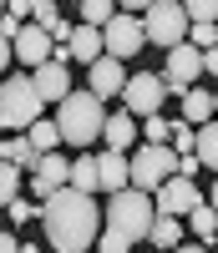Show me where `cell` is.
<instances>
[{
    "label": "cell",
    "mask_w": 218,
    "mask_h": 253,
    "mask_svg": "<svg viewBox=\"0 0 218 253\" xmlns=\"http://www.w3.org/2000/svg\"><path fill=\"white\" fill-rule=\"evenodd\" d=\"M41 223H46V243H51L56 253L97 248V238H102L97 193H86V187H76V182L56 187V193L46 198V213H41Z\"/></svg>",
    "instance_id": "obj_1"
},
{
    "label": "cell",
    "mask_w": 218,
    "mask_h": 253,
    "mask_svg": "<svg viewBox=\"0 0 218 253\" xmlns=\"http://www.w3.org/2000/svg\"><path fill=\"white\" fill-rule=\"evenodd\" d=\"M56 122H61V137L71 147H86V142H97L107 132V107H102V96L86 86V91H71L66 101H56Z\"/></svg>",
    "instance_id": "obj_2"
},
{
    "label": "cell",
    "mask_w": 218,
    "mask_h": 253,
    "mask_svg": "<svg viewBox=\"0 0 218 253\" xmlns=\"http://www.w3.org/2000/svg\"><path fill=\"white\" fill-rule=\"evenodd\" d=\"M107 223L122 228L127 238H152V223H158V198L147 187H122V193H107Z\"/></svg>",
    "instance_id": "obj_3"
},
{
    "label": "cell",
    "mask_w": 218,
    "mask_h": 253,
    "mask_svg": "<svg viewBox=\"0 0 218 253\" xmlns=\"http://www.w3.org/2000/svg\"><path fill=\"white\" fill-rule=\"evenodd\" d=\"M41 107H46V96H41L36 76H5V86H0V122L10 132H31Z\"/></svg>",
    "instance_id": "obj_4"
},
{
    "label": "cell",
    "mask_w": 218,
    "mask_h": 253,
    "mask_svg": "<svg viewBox=\"0 0 218 253\" xmlns=\"http://www.w3.org/2000/svg\"><path fill=\"white\" fill-rule=\"evenodd\" d=\"M142 20H147V46H163V51L183 46V36L193 31V15L183 0H152L142 10Z\"/></svg>",
    "instance_id": "obj_5"
},
{
    "label": "cell",
    "mask_w": 218,
    "mask_h": 253,
    "mask_svg": "<svg viewBox=\"0 0 218 253\" xmlns=\"http://www.w3.org/2000/svg\"><path fill=\"white\" fill-rule=\"evenodd\" d=\"M172 172H183V157H178V147H172V142H142V147H137V157H132V182H137V187L158 193Z\"/></svg>",
    "instance_id": "obj_6"
},
{
    "label": "cell",
    "mask_w": 218,
    "mask_h": 253,
    "mask_svg": "<svg viewBox=\"0 0 218 253\" xmlns=\"http://www.w3.org/2000/svg\"><path fill=\"white\" fill-rule=\"evenodd\" d=\"M122 101H127V112H132V117H152V112L167 101V76H163V71H137V76H127Z\"/></svg>",
    "instance_id": "obj_7"
},
{
    "label": "cell",
    "mask_w": 218,
    "mask_h": 253,
    "mask_svg": "<svg viewBox=\"0 0 218 253\" xmlns=\"http://www.w3.org/2000/svg\"><path fill=\"white\" fill-rule=\"evenodd\" d=\"M107 51H112V56H137L142 46H147V20H137V10H117L112 20H107Z\"/></svg>",
    "instance_id": "obj_8"
},
{
    "label": "cell",
    "mask_w": 218,
    "mask_h": 253,
    "mask_svg": "<svg viewBox=\"0 0 218 253\" xmlns=\"http://www.w3.org/2000/svg\"><path fill=\"white\" fill-rule=\"evenodd\" d=\"M167 91H193V86H198V76H208V66H203V46H193V41H188V46H172L167 51Z\"/></svg>",
    "instance_id": "obj_9"
},
{
    "label": "cell",
    "mask_w": 218,
    "mask_h": 253,
    "mask_svg": "<svg viewBox=\"0 0 218 253\" xmlns=\"http://www.w3.org/2000/svg\"><path fill=\"white\" fill-rule=\"evenodd\" d=\"M152 198H158V213H178V218H188L198 203H208L198 187H193V177H188V172H172V177H167Z\"/></svg>",
    "instance_id": "obj_10"
},
{
    "label": "cell",
    "mask_w": 218,
    "mask_h": 253,
    "mask_svg": "<svg viewBox=\"0 0 218 253\" xmlns=\"http://www.w3.org/2000/svg\"><path fill=\"white\" fill-rule=\"evenodd\" d=\"M15 56L26 61L31 71H36V66H46V61L56 56V36H51V26H41V20L20 26V36H15Z\"/></svg>",
    "instance_id": "obj_11"
},
{
    "label": "cell",
    "mask_w": 218,
    "mask_h": 253,
    "mask_svg": "<svg viewBox=\"0 0 218 253\" xmlns=\"http://www.w3.org/2000/svg\"><path fill=\"white\" fill-rule=\"evenodd\" d=\"M86 86H92L102 101H107V96H122V91H127V71H122V56H112V51H107V56H97L92 66H86Z\"/></svg>",
    "instance_id": "obj_12"
},
{
    "label": "cell",
    "mask_w": 218,
    "mask_h": 253,
    "mask_svg": "<svg viewBox=\"0 0 218 253\" xmlns=\"http://www.w3.org/2000/svg\"><path fill=\"white\" fill-rule=\"evenodd\" d=\"M66 182H71V157L46 152V157H41V167H36V177H31V198H41V203H46L56 187H66Z\"/></svg>",
    "instance_id": "obj_13"
},
{
    "label": "cell",
    "mask_w": 218,
    "mask_h": 253,
    "mask_svg": "<svg viewBox=\"0 0 218 253\" xmlns=\"http://www.w3.org/2000/svg\"><path fill=\"white\" fill-rule=\"evenodd\" d=\"M71 61H86V66H92L97 56H107V31L102 26H92V20H81V26L71 31Z\"/></svg>",
    "instance_id": "obj_14"
},
{
    "label": "cell",
    "mask_w": 218,
    "mask_h": 253,
    "mask_svg": "<svg viewBox=\"0 0 218 253\" xmlns=\"http://www.w3.org/2000/svg\"><path fill=\"white\" fill-rule=\"evenodd\" d=\"M36 86H41V96H46V101H66V96H71L66 61H61V56H51L46 66H36Z\"/></svg>",
    "instance_id": "obj_15"
},
{
    "label": "cell",
    "mask_w": 218,
    "mask_h": 253,
    "mask_svg": "<svg viewBox=\"0 0 218 253\" xmlns=\"http://www.w3.org/2000/svg\"><path fill=\"white\" fill-rule=\"evenodd\" d=\"M102 187H107V193L132 187V157H122V147H107V152H102Z\"/></svg>",
    "instance_id": "obj_16"
},
{
    "label": "cell",
    "mask_w": 218,
    "mask_h": 253,
    "mask_svg": "<svg viewBox=\"0 0 218 253\" xmlns=\"http://www.w3.org/2000/svg\"><path fill=\"white\" fill-rule=\"evenodd\" d=\"M107 147H122V152H127V147H132L137 142V117L132 112H117V117H107Z\"/></svg>",
    "instance_id": "obj_17"
},
{
    "label": "cell",
    "mask_w": 218,
    "mask_h": 253,
    "mask_svg": "<svg viewBox=\"0 0 218 253\" xmlns=\"http://www.w3.org/2000/svg\"><path fill=\"white\" fill-rule=\"evenodd\" d=\"M213 112H218V101H213V91H203V86H193V91H183V117L188 122H213Z\"/></svg>",
    "instance_id": "obj_18"
},
{
    "label": "cell",
    "mask_w": 218,
    "mask_h": 253,
    "mask_svg": "<svg viewBox=\"0 0 218 253\" xmlns=\"http://www.w3.org/2000/svg\"><path fill=\"white\" fill-rule=\"evenodd\" d=\"M188 228H193V238H198V243H213V233H218V208H213V203H198V208L188 213Z\"/></svg>",
    "instance_id": "obj_19"
},
{
    "label": "cell",
    "mask_w": 218,
    "mask_h": 253,
    "mask_svg": "<svg viewBox=\"0 0 218 253\" xmlns=\"http://www.w3.org/2000/svg\"><path fill=\"white\" fill-rule=\"evenodd\" d=\"M5 157H10V162H20L26 172H36V167H41V157H46V152H41V147L31 142V132H26V137H10V142H5Z\"/></svg>",
    "instance_id": "obj_20"
},
{
    "label": "cell",
    "mask_w": 218,
    "mask_h": 253,
    "mask_svg": "<svg viewBox=\"0 0 218 253\" xmlns=\"http://www.w3.org/2000/svg\"><path fill=\"white\" fill-rule=\"evenodd\" d=\"M71 182L86 187V193H97L102 187V157H71Z\"/></svg>",
    "instance_id": "obj_21"
},
{
    "label": "cell",
    "mask_w": 218,
    "mask_h": 253,
    "mask_svg": "<svg viewBox=\"0 0 218 253\" xmlns=\"http://www.w3.org/2000/svg\"><path fill=\"white\" fill-rule=\"evenodd\" d=\"M152 243H158V248H178V243H183L178 213H158V223H152Z\"/></svg>",
    "instance_id": "obj_22"
},
{
    "label": "cell",
    "mask_w": 218,
    "mask_h": 253,
    "mask_svg": "<svg viewBox=\"0 0 218 253\" xmlns=\"http://www.w3.org/2000/svg\"><path fill=\"white\" fill-rule=\"evenodd\" d=\"M31 142L41 147V152H56V147L66 142V137H61V122H46V117H36V122H31Z\"/></svg>",
    "instance_id": "obj_23"
},
{
    "label": "cell",
    "mask_w": 218,
    "mask_h": 253,
    "mask_svg": "<svg viewBox=\"0 0 218 253\" xmlns=\"http://www.w3.org/2000/svg\"><path fill=\"white\" fill-rule=\"evenodd\" d=\"M198 157H203V167L218 172V122H203L198 126Z\"/></svg>",
    "instance_id": "obj_24"
},
{
    "label": "cell",
    "mask_w": 218,
    "mask_h": 253,
    "mask_svg": "<svg viewBox=\"0 0 218 253\" xmlns=\"http://www.w3.org/2000/svg\"><path fill=\"white\" fill-rule=\"evenodd\" d=\"M172 147H178V157H198V132H193V122H188V117L172 126Z\"/></svg>",
    "instance_id": "obj_25"
},
{
    "label": "cell",
    "mask_w": 218,
    "mask_h": 253,
    "mask_svg": "<svg viewBox=\"0 0 218 253\" xmlns=\"http://www.w3.org/2000/svg\"><path fill=\"white\" fill-rule=\"evenodd\" d=\"M112 15H117V0H81V20H92V26H107Z\"/></svg>",
    "instance_id": "obj_26"
},
{
    "label": "cell",
    "mask_w": 218,
    "mask_h": 253,
    "mask_svg": "<svg viewBox=\"0 0 218 253\" xmlns=\"http://www.w3.org/2000/svg\"><path fill=\"white\" fill-rule=\"evenodd\" d=\"M188 41H193V46H203V51H213V46H218V20H193Z\"/></svg>",
    "instance_id": "obj_27"
},
{
    "label": "cell",
    "mask_w": 218,
    "mask_h": 253,
    "mask_svg": "<svg viewBox=\"0 0 218 253\" xmlns=\"http://www.w3.org/2000/svg\"><path fill=\"white\" fill-rule=\"evenodd\" d=\"M0 193H5V203L20 198V162H10V157H5V167H0Z\"/></svg>",
    "instance_id": "obj_28"
},
{
    "label": "cell",
    "mask_w": 218,
    "mask_h": 253,
    "mask_svg": "<svg viewBox=\"0 0 218 253\" xmlns=\"http://www.w3.org/2000/svg\"><path fill=\"white\" fill-rule=\"evenodd\" d=\"M97 248H102V253H127V248H132V238H127L122 228H112V223H107V233L97 238Z\"/></svg>",
    "instance_id": "obj_29"
},
{
    "label": "cell",
    "mask_w": 218,
    "mask_h": 253,
    "mask_svg": "<svg viewBox=\"0 0 218 253\" xmlns=\"http://www.w3.org/2000/svg\"><path fill=\"white\" fill-rule=\"evenodd\" d=\"M172 126H178V122H167V117L152 112L147 117V142H172Z\"/></svg>",
    "instance_id": "obj_30"
},
{
    "label": "cell",
    "mask_w": 218,
    "mask_h": 253,
    "mask_svg": "<svg viewBox=\"0 0 218 253\" xmlns=\"http://www.w3.org/2000/svg\"><path fill=\"white\" fill-rule=\"evenodd\" d=\"M41 213H46V203H20V198H10V223H31V218H41Z\"/></svg>",
    "instance_id": "obj_31"
},
{
    "label": "cell",
    "mask_w": 218,
    "mask_h": 253,
    "mask_svg": "<svg viewBox=\"0 0 218 253\" xmlns=\"http://www.w3.org/2000/svg\"><path fill=\"white\" fill-rule=\"evenodd\" d=\"M31 20H41V26H56V20H61L56 0H36V5H31Z\"/></svg>",
    "instance_id": "obj_32"
},
{
    "label": "cell",
    "mask_w": 218,
    "mask_h": 253,
    "mask_svg": "<svg viewBox=\"0 0 218 253\" xmlns=\"http://www.w3.org/2000/svg\"><path fill=\"white\" fill-rule=\"evenodd\" d=\"M188 15L193 20H218V0H188Z\"/></svg>",
    "instance_id": "obj_33"
},
{
    "label": "cell",
    "mask_w": 218,
    "mask_h": 253,
    "mask_svg": "<svg viewBox=\"0 0 218 253\" xmlns=\"http://www.w3.org/2000/svg\"><path fill=\"white\" fill-rule=\"evenodd\" d=\"M203 66H208V76H218V46H213V51H203Z\"/></svg>",
    "instance_id": "obj_34"
},
{
    "label": "cell",
    "mask_w": 218,
    "mask_h": 253,
    "mask_svg": "<svg viewBox=\"0 0 218 253\" xmlns=\"http://www.w3.org/2000/svg\"><path fill=\"white\" fill-rule=\"evenodd\" d=\"M31 5L36 0H10V15H31Z\"/></svg>",
    "instance_id": "obj_35"
},
{
    "label": "cell",
    "mask_w": 218,
    "mask_h": 253,
    "mask_svg": "<svg viewBox=\"0 0 218 253\" xmlns=\"http://www.w3.org/2000/svg\"><path fill=\"white\" fill-rule=\"evenodd\" d=\"M117 5H122V10H147L152 0H117Z\"/></svg>",
    "instance_id": "obj_36"
},
{
    "label": "cell",
    "mask_w": 218,
    "mask_h": 253,
    "mask_svg": "<svg viewBox=\"0 0 218 253\" xmlns=\"http://www.w3.org/2000/svg\"><path fill=\"white\" fill-rule=\"evenodd\" d=\"M208 203H213V208H218V182H213V193H208Z\"/></svg>",
    "instance_id": "obj_37"
},
{
    "label": "cell",
    "mask_w": 218,
    "mask_h": 253,
    "mask_svg": "<svg viewBox=\"0 0 218 253\" xmlns=\"http://www.w3.org/2000/svg\"><path fill=\"white\" fill-rule=\"evenodd\" d=\"M213 101H218V91H213Z\"/></svg>",
    "instance_id": "obj_38"
}]
</instances>
